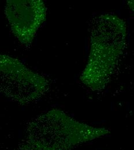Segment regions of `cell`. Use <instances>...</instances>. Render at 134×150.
Returning <instances> with one entry per match:
<instances>
[{
	"label": "cell",
	"instance_id": "6da1fadb",
	"mask_svg": "<svg viewBox=\"0 0 134 150\" xmlns=\"http://www.w3.org/2000/svg\"><path fill=\"white\" fill-rule=\"evenodd\" d=\"M123 21L113 15H103L93 30L88 64L82 79L89 86H104L112 74L125 44Z\"/></svg>",
	"mask_w": 134,
	"mask_h": 150
}]
</instances>
